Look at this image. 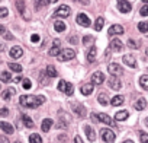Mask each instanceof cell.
Instances as JSON below:
<instances>
[{
    "label": "cell",
    "mask_w": 148,
    "mask_h": 143,
    "mask_svg": "<svg viewBox=\"0 0 148 143\" xmlns=\"http://www.w3.org/2000/svg\"><path fill=\"white\" fill-rule=\"evenodd\" d=\"M0 81H2V82H5V83H8V82L13 81V78L10 76V73H9V72H2V73H0Z\"/></svg>",
    "instance_id": "83f0119b"
},
{
    "label": "cell",
    "mask_w": 148,
    "mask_h": 143,
    "mask_svg": "<svg viewBox=\"0 0 148 143\" xmlns=\"http://www.w3.org/2000/svg\"><path fill=\"white\" fill-rule=\"evenodd\" d=\"M123 34V28L121 25H112L109 28V35H121Z\"/></svg>",
    "instance_id": "d6986e66"
},
{
    "label": "cell",
    "mask_w": 148,
    "mask_h": 143,
    "mask_svg": "<svg viewBox=\"0 0 148 143\" xmlns=\"http://www.w3.org/2000/svg\"><path fill=\"white\" fill-rule=\"evenodd\" d=\"M74 143H84V142L82 140L80 136H76V137H74Z\"/></svg>",
    "instance_id": "7dc6e473"
},
{
    "label": "cell",
    "mask_w": 148,
    "mask_h": 143,
    "mask_svg": "<svg viewBox=\"0 0 148 143\" xmlns=\"http://www.w3.org/2000/svg\"><path fill=\"white\" fill-rule=\"evenodd\" d=\"M145 107H147V101H145L144 98L136 99V101H135V104H134V108H135V110H138V111L145 110Z\"/></svg>",
    "instance_id": "44dd1931"
},
{
    "label": "cell",
    "mask_w": 148,
    "mask_h": 143,
    "mask_svg": "<svg viewBox=\"0 0 148 143\" xmlns=\"http://www.w3.org/2000/svg\"><path fill=\"white\" fill-rule=\"evenodd\" d=\"M8 15H9V10L6 8H0V18H5Z\"/></svg>",
    "instance_id": "b9f144b4"
},
{
    "label": "cell",
    "mask_w": 148,
    "mask_h": 143,
    "mask_svg": "<svg viewBox=\"0 0 148 143\" xmlns=\"http://www.w3.org/2000/svg\"><path fill=\"white\" fill-rule=\"evenodd\" d=\"M44 102H45V96H42V95H38V96H35V95H22L19 98V104L25 108H36V107L42 105Z\"/></svg>",
    "instance_id": "6da1fadb"
},
{
    "label": "cell",
    "mask_w": 148,
    "mask_h": 143,
    "mask_svg": "<svg viewBox=\"0 0 148 143\" xmlns=\"http://www.w3.org/2000/svg\"><path fill=\"white\" fill-rule=\"evenodd\" d=\"M125 102V98L122 96V95H116V96H113L112 99H110V104L113 105V107H119V105H122Z\"/></svg>",
    "instance_id": "603a6c76"
},
{
    "label": "cell",
    "mask_w": 148,
    "mask_h": 143,
    "mask_svg": "<svg viewBox=\"0 0 148 143\" xmlns=\"http://www.w3.org/2000/svg\"><path fill=\"white\" fill-rule=\"evenodd\" d=\"M70 13H71V9L68 8V6H65V5H62V6H60L57 10H55V16L57 18H68L70 16Z\"/></svg>",
    "instance_id": "52a82bcc"
},
{
    "label": "cell",
    "mask_w": 148,
    "mask_h": 143,
    "mask_svg": "<svg viewBox=\"0 0 148 143\" xmlns=\"http://www.w3.org/2000/svg\"><path fill=\"white\" fill-rule=\"evenodd\" d=\"M0 128H2L6 134H12V133L15 131L13 126H12L10 123H8V121H0Z\"/></svg>",
    "instance_id": "9a60e30c"
},
{
    "label": "cell",
    "mask_w": 148,
    "mask_h": 143,
    "mask_svg": "<svg viewBox=\"0 0 148 143\" xmlns=\"http://www.w3.org/2000/svg\"><path fill=\"white\" fill-rule=\"evenodd\" d=\"M15 92H16V91H15L13 88H9V89H5V92L2 94V98H3L5 101H9V99H10V98H12V96L15 95Z\"/></svg>",
    "instance_id": "d4e9b609"
},
{
    "label": "cell",
    "mask_w": 148,
    "mask_h": 143,
    "mask_svg": "<svg viewBox=\"0 0 148 143\" xmlns=\"http://www.w3.org/2000/svg\"><path fill=\"white\" fill-rule=\"evenodd\" d=\"M138 29H139L142 34H147V32H148V22H139V24H138Z\"/></svg>",
    "instance_id": "d590c367"
},
{
    "label": "cell",
    "mask_w": 148,
    "mask_h": 143,
    "mask_svg": "<svg viewBox=\"0 0 148 143\" xmlns=\"http://www.w3.org/2000/svg\"><path fill=\"white\" fill-rule=\"evenodd\" d=\"M128 117H129V112H128L126 110L118 111V112L115 114V120H116V121H123V120H126Z\"/></svg>",
    "instance_id": "7402d4cb"
},
{
    "label": "cell",
    "mask_w": 148,
    "mask_h": 143,
    "mask_svg": "<svg viewBox=\"0 0 148 143\" xmlns=\"http://www.w3.org/2000/svg\"><path fill=\"white\" fill-rule=\"evenodd\" d=\"M84 133H86L89 142H95V140H96V133H95V130H93L92 126H86V127H84Z\"/></svg>",
    "instance_id": "2e32d148"
},
{
    "label": "cell",
    "mask_w": 148,
    "mask_h": 143,
    "mask_svg": "<svg viewBox=\"0 0 148 143\" xmlns=\"http://www.w3.org/2000/svg\"><path fill=\"white\" fill-rule=\"evenodd\" d=\"M15 143H19V142H15Z\"/></svg>",
    "instance_id": "6f0895ef"
},
{
    "label": "cell",
    "mask_w": 148,
    "mask_h": 143,
    "mask_svg": "<svg viewBox=\"0 0 148 143\" xmlns=\"http://www.w3.org/2000/svg\"><path fill=\"white\" fill-rule=\"evenodd\" d=\"M3 34H6V28L3 25H0V35H3Z\"/></svg>",
    "instance_id": "681fc988"
},
{
    "label": "cell",
    "mask_w": 148,
    "mask_h": 143,
    "mask_svg": "<svg viewBox=\"0 0 148 143\" xmlns=\"http://www.w3.org/2000/svg\"><path fill=\"white\" fill-rule=\"evenodd\" d=\"M54 28H55L57 32H64V31H65V24H64L62 21H55Z\"/></svg>",
    "instance_id": "f1b7e54d"
},
{
    "label": "cell",
    "mask_w": 148,
    "mask_h": 143,
    "mask_svg": "<svg viewBox=\"0 0 148 143\" xmlns=\"http://www.w3.org/2000/svg\"><path fill=\"white\" fill-rule=\"evenodd\" d=\"M58 89H60L61 92H64L65 95H68V96H71L73 92H74L73 85L68 83V82H65V81H60V83H58Z\"/></svg>",
    "instance_id": "277c9868"
},
{
    "label": "cell",
    "mask_w": 148,
    "mask_h": 143,
    "mask_svg": "<svg viewBox=\"0 0 148 143\" xmlns=\"http://www.w3.org/2000/svg\"><path fill=\"white\" fill-rule=\"evenodd\" d=\"M0 143H9L8 137L6 136H0Z\"/></svg>",
    "instance_id": "bcb514c9"
},
{
    "label": "cell",
    "mask_w": 148,
    "mask_h": 143,
    "mask_svg": "<svg viewBox=\"0 0 148 143\" xmlns=\"http://www.w3.org/2000/svg\"><path fill=\"white\" fill-rule=\"evenodd\" d=\"M52 45H58V47H60V45H61V41H60V40H54V41H52Z\"/></svg>",
    "instance_id": "f907efd6"
},
{
    "label": "cell",
    "mask_w": 148,
    "mask_h": 143,
    "mask_svg": "<svg viewBox=\"0 0 148 143\" xmlns=\"http://www.w3.org/2000/svg\"><path fill=\"white\" fill-rule=\"evenodd\" d=\"M139 13H141V16H148V5H144V6L141 8Z\"/></svg>",
    "instance_id": "60d3db41"
},
{
    "label": "cell",
    "mask_w": 148,
    "mask_h": 143,
    "mask_svg": "<svg viewBox=\"0 0 148 143\" xmlns=\"http://www.w3.org/2000/svg\"><path fill=\"white\" fill-rule=\"evenodd\" d=\"M8 115H9L8 108H0V117H8Z\"/></svg>",
    "instance_id": "7bdbcfd3"
},
{
    "label": "cell",
    "mask_w": 148,
    "mask_h": 143,
    "mask_svg": "<svg viewBox=\"0 0 148 143\" xmlns=\"http://www.w3.org/2000/svg\"><path fill=\"white\" fill-rule=\"evenodd\" d=\"M116 6H118L119 12H122V13H128V12H131V9H132L131 3H129V2H125V0H119V2L116 3Z\"/></svg>",
    "instance_id": "8fae6325"
},
{
    "label": "cell",
    "mask_w": 148,
    "mask_h": 143,
    "mask_svg": "<svg viewBox=\"0 0 148 143\" xmlns=\"http://www.w3.org/2000/svg\"><path fill=\"white\" fill-rule=\"evenodd\" d=\"M61 53V50H60V47L58 45H52V48L48 51V54L51 56V57H58V54Z\"/></svg>",
    "instance_id": "836d02e7"
},
{
    "label": "cell",
    "mask_w": 148,
    "mask_h": 143,
    "mask_svg": "<svg viewBox=\"0 0 148 143\" xmlns=\"http://www.w3.org/2000/svg\"><path fill=\"white\" fill-rule=\"evenodd\" d=\"M21 81H22V79H21V76H16V78H13V82H16V83H18V82H21Z\"/></svg>",
    "instance_id": "816d5d0a"
},
{
    "label": "cell",
    "mask_w": 148,
    "mask_h": 143,
    "mask_svg": "<svg viewBox=\"0 0 148 143\" xmlns=\"http://www.w3.org/2000/svg\"><path fill=\"white\" fill-rule=\"evenodd\" d=\"M5 50H6V44L0 41V51H5Z\"/></svg>",
    "instance_id": "c3c4849f"
},
{
    "label": "cell",
    "mask_w": 148,
    "mask_h": 143,
    "mask_svg": "<svg viewBox=\"0 0 148 143\" xmlns=\"http://www.w3.org/2000/svg\"><path fill=\"white\" fill-rule=\"evenodd\" d=\"M31 81L29 79H23L22 81V86H23V89H31Z\"/></svg>",
    "instance_id": "ab89813d"
},
{
    "label": "cell",
    "mask_w": 148,
    "mask_h": 143,
    "mask_svg": "<svg viewBox=\"0 0 148 143\" xmlns=\"http://www.w3.org/2000/svg\"><path fill=\"white\" fill-rule=\"evenodd\" d=\"M76 22L80 25V26H90V19L86 13H79L77 18H76Z\"/></svg>",
    "instance_id": "30bf717a"
},
{
    "label": "cell",
    "mask_w": 148,
    "mask_h": 143,
    "mask_svg": "<svg viewBox=\"0 0 148 143\" xmlns=\"http://www.w3.org/2000/svg\"><path fill=\"white\" fill-rule=\"evenodd\" d=\"M100 137H102V140L106 142V143H113L115 139H116L115 133H113L110 128H102V130H100Z\"/></svg>",
    "instance_id": "3957f363"
},
{
    "label": "cell",
    "mask_w": 148,
    "mask_h": 143,
    "mask_svg": "<svg viewBox=\"0 0 148 143\" xmlns=\"http://www.w3.org/2000/svg\"><path fill=\"white\" fill-rule=\"evenodd\" d=\"M96 56H97V50H96L95 45H92V48L87 51V61L89 63H93L96 60Z\"/></svg>",
    "instance_id": "ffe728a7"
},
{
    "label": "cell",
    "mask_w": 148,
    "mask_h": 143,
    "mask_svg": "<svg viewBox=\"0 0 148 143\" xmlns=\"http://www.w3.org/2000/svg\"><path fill=\"white\" fill-rule=\"evenodd\" d=\"M105 82V75L103 72H95L92 75V83L93 85H102Z\"/></svg>",
    "instance_id": "9c48e42d"
},
{
    "label": "cell",
    "mask_w": 148,
    "mask_h": 143,
    "mask_svg": "<svg viewBox=\"0 0 148 143\" xmlns=\"http://www.w3.org/2000/svg\"><path fill=\"white\" fill-rule=\"evenodd\" d=\"M95 91V85L93 83H86V85H83L82 86V89H80V92L83 94V95H92V92Z\"/></svg>",
    "instance_id": "e0dca14e"
},
{
    "label": "cell",
    "mask_w": 148,
    "mask_h": 143,
    "mask_svg": "<svg viewBox=\"0 0 148 143\" xmlns=\"http://www.w3.org/2000/svg\"><path fill=\"white\" fill-rule=\"evenodd\" d=\"M122 60H123V63H125L126 66H129L131 69H135V67H136V58H135L132 54H125Z\"/></svg>",
    "instance_id": "4fadbf2b"
},
{
    "label": "cell",
    "mask_w": 148,
    "mask_h": 143,
    "mask_svg": "<svg viewBox=\"0 0 148 143\" xmlns=\"http://www.w3.org/2000/svg\"><path fill=\"white\" fill-rule=\"evenodd\" d=\"M16 6H18V10H19L21 13H23L25 18H28V15L25 13V3H23V2H16Z\"/></svg>",
    "instance_id": "8d00e7d4"
},
{
    "label": "cell",
    "mask_w": 148,
    "mask_h": 143,
    "mask_svg": "<svg viewBox=\"0 0 148 143\" xmlns=\"http://www.w3.org/2000/svg\"><path fill=\"white\" fill-rule=\"evenodd\" d=\"M108 72H109L112 76L118 78V76H121V75L123 73V69H122L118 63H110V64L108 66Z\"/></svg>",
    "instance_id": "8992f818"
},
{
    "label": "cell",
    "mask_w": 148,
    "mask_h": 143,
    "mask_svg": "<svg viewBox=\"0 0 148 143\" xmlns=\"http://www.w3.org/2000/svg\"><path fill=\"white\" fill-rule=\"evenodd\" d=\"M71 110H73V112H76V115H79L80 118H84L87 115L86 114V108L82 104H79V102H71Z\"/></svg>",
    "instance_id": "5b68a950"
},
{
    "label": "cell",
    "mask_w": 148,
    "mask_h": 143,
    "mask_svg": "<svg viewBox=\"0 0 148 143\" xmlns=\"http://www.w3.org/2000/svg\"><path fill=\"white\" fill-rule=\"evenodd\" d=\"M93 41H95V38H93V37H90V35L83 37V44H84V45H90Z\"/></svg>",
    "instance_id": "74e56055"
},
{
    "label": "cell",
    "mask_w": 148,
    "mask_h": 143,
    "mask_svg": "<svg viewBox=\"0 0 148 143\" xmlns=\"http://www.w3.org/2000/svg\"><path fill=\"white\" fill-rule=\"evenodd\" d=\"M109 48H110L113 53H121V51L123 50V44H122V41H121V40L115 38V40H112V41H110Z\"/></svg>",
    "instance_id": "ba28073f"
},
{
    "label": "cell",
    "mask_w": 148,
    "mask_h": 143,
    "mask_svg": "<svg viewBox=\"0 0 148 143\" xmlns=\"http://www.w3.org/2000/svg\"><path fill=\"white\" fill-rule=\"evenodd\" d=\"M0 89H2V85H0Z\"/></svg>",
    "instance_id": "9f6ffc18"
},
{
    "label": "cell",
    "mask_w": 148,
    "mask_h": 143,
    "mask_svg": "<svg viewBox=\"0 0 148 143\" xmlns=\"http://www.w3.org/2000/svg\"><path fill=\"white\" fill-rule=\"evenodd\" d=\"M103 25H105V19H103V18L100 16V18H97V19H96V25H95V29H96V31H102Z\"/></svg>",
    "instance_id": "e575fe53"
},
{
    "label": "cell",
    "mask_w": 148,
    "mask_h": 143,
    "mask_svg": "<svg viewBox=\"0 0 148 143\" xmlns=\"http://www.w3.org/2000/svg\"><path fill=\"white\" fill-rule=\"evenodd\" d=\"M76 57V51H74L73 48H64L61 50V53L58 54V61H67V60H71Z\"/></svg>",
    "instance_id": "7a4b0ae2"
},
{
    "label": "cell",
    "mask_w": 148,
    "mask_h": 143,
    "mask_svg": "<svg viewBox=\"0 0 148 143\" xmlns=\"http://www.w3.org/2000/svg\"><path fill=\"white\" fill-rule=\"evenodd\" d=\"M139 86L145 91H148V75H142L139 78Z\"/></svg>",
    "instance_id": "484cf974"
},
{
    "label": "cell",
    "mask_w": 148,
    "mask_h": 143,
    "mask_svg": "<svg viewBox=\"0 0 148 143\" xmlns=\"http://www.w3.org/2000/svg\"><path fill=\"white\" fill-rule=\"evenodd\" d=\"M45 73H47L48 78H55V76H57V69H55L54 66H47Z\"/></svg>",
    "instance_id": "4316f807"
},
{
    "label": "cell",
    "mask_w": 148,
    "mask_h": 143,
    "mask_svg": "<svg viewBox=\"0 0 148 143\" xmlns=\"http://www.w3.org/2000/svg\"><path fill=\"white\" fill-rule=\"evenodd\" d=\"M139 139H141V143H148V134L145 131H139Z\"/></svg>",
    "instance_id": "f35d334b"
},
{
    "label": "cell",
    "mask_w": 148,
    "mask_h": 143,
    "mask_svg": "<svg viewBox=\"0 0 148 143\" xmlns=\"http://www.w3.org/2000/svg\"><path fill=\"white\" fill-rule=\"evenodd\" d=\"M126 44H128V47H131V48H138V44H136L134 40H128Z\"/></svg>",
    "instance_id": "ee69618b"
},
{
    "label": "cell",
    "mask_w": 148,
    "mask_h": 143,
    "mask_svg": "<svg viewBox=\"0 0 148 143\" xmlns=\"http://www.w3.org/2000/svg\"><path fill=\"white\" fill-rule=\"evenodd\" d=\"M145 126L148 127V118H145Z\"/></svg>",
    "instance_id": "11a10c76"
},
{
    "label": "cell",
    "mask_w": 148,
    "mask_h": 143,
    "mask_svg": "<svg viewBox=\"0 0 148 143\" xmlns=\"http://www.w3.org/2000/svg\"><path fill=\"white\" fill-rule=\"evenodd\" d=\"M122 143H134L132 140H125V142H122Z\"/></svg>",
    "instance_id": "db71d44e"
},
{
    "label": "cell",
    "mask_w": 148,
    "mask_h": 143,
    "mask_svg": "<svg viewBox=\"0 0 148 143\" xmlns=\"http://www.w3.org/2000/svg\"><path fill=\"white\" fill-rule=\"evenodd\" d=\"M31 40H32V42H38V41H39V35H36V34H34V35L31 37Z\"/></svg>",
    "instance_id": "f6af8a7d"
},
{
    "label": "cell",
    "mask_w": 148,
    "mask_h": 143,
    "mask_svg": "<svg viewBox=\"0 0 148 143\" xmlns=\"http://www.w3.org/2000/svg\"><path fill=\"white\" fill-rule=\"evenodd\" d=\"M52 124H54V121L51 120V118H45L44 121H42V126H41V130L42 131H49V128L52 127Z\"/></svg>",
    "instance_id": "cb8c5ba5"
},
{
    "label": "cell",
    "mask_w": 148,
    "mask_h": 143,
    "mask_svg": "<svg viewBox=\"0 0 148 143\" xmlns=\"http://www.w3.org/2000/svg\"><path fill=\"white\" fill-rule=\"evenodd\" d=\"M8 66H9V69L12 72H16V73H21V72H22V66L18 64V63H9Z\"/></svg>",
    "instance_id": "d6a6232c"
},
{
    "label": "cell",
    "mask_w": 148,
    "mask_h": 143,
    "mask_svg": "<svg viewBox=\"0 0 148 143\" xmlns=\"http://www.w3.org/2000/svg\"><path fill=\"white\" fill-rule=\"evenodd\" d=\"M96 117H97L99 121H102V123H105V124H108V126H113V121H112V118H110L108 114H102V112H99Z\"/></svg>",
    "instance_id": "ac0fdd59"
},
{
    "label": "cell",
    "mask_w": 148,
    "mask_h": 143,
    "mask_svg": "<svg viewBox=\"0 0 148 143\" xmlns=\"http://www.w3.org/2000/svg\"><path fill=\"white\" fill-rule=\"evenodd\" d=\"M97 101H99V104H102L103 107L109 104V98H108V95H106L105 92H102V94H99V98H97Z\"/></svg>",
    "instance_id": "f546056e"
},
{
    "label": "cell",
    "mask_w": 148,
    "mask_h": 143,
    "mask_svg": "<svg viewBox=\"0 0 148 143\" xmlns=\"http://www.w3.org/2000/svg\"><path fill=\"white\" fill-rule=\"evenodd\" d=\"M9 56L12 57V58H21L22 56H23V50L19 47V45H15V47H12L10 48V51H9Z\"/></svg>",
    "instance_id": "7c38bea8"
},
{
    "label": "cell",
    "mask_w": 148,
    "mask_h": 143,
    "mask_svg": "<svg viewBox=\"0 0 148 143\" xmlns=\"http://www.w3.org/2000/svg\"><path fill=\"white\" fill-rule=\"evenodd\" d=\"M108 83H109V88H110V89H115V91H119V89H121V86H122V83H121L119 78H115V76L109 78Z\"/></svg>",
    "instance_id": "5bb4252c"
},
{
    "label": "cell",
    "mask_w": 148,
    "mask_h": 143,
    "mask_svg": "<svg viewBox=\"0 0 148 143\" xmlns=\"http://www.w3.org/2000/svg\"><path fill=\"white\" fill-rule=\"evenodd\" d=\"M13 37H12V34H6V40H12Z\"/></svg>",
    "instance_id": "f5cc1de1"
},
{
    "label": "cell",
    "mask_w": 148,
    "mask_h": 143,
    "mask_svg": "<svg viewBox=\"0 0 148 143\" xmlns=\"http://www.w3.org/2000/svg\"><path fill=\"white\" fill-rule=\"evenodd\" d=\"M22 120H23V123H25V126H26L28 128H32V127H34V121H32V118L28 117L26 114L22 115Z\"/></svg>",
    "instance_id": "4dcf8cb0"
},
{
    "label": "cell",
    "mask_w": 148,
    "mask_h": 143,
    "mask_svg": "<svg viewBox=\"0 0 148 143\" xmlns=\"http://www.w3.org/2000/svg\"><path fill=\"white\" fill-rule=\"evenodd\" d=\"M29 143H42V137L39 134L34 133V134L29 136Z\"/></svg>",
    "instance_id": "1f68e13d"
}]
</instances>
